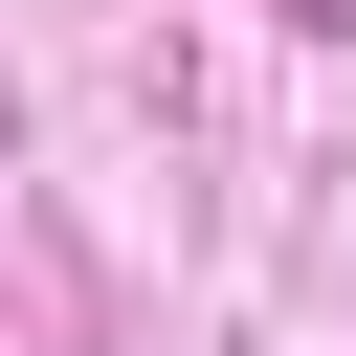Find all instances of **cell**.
I'll return each mask as SVG.
<instances>
[{
	"label": "cell",
	"mask_w": 356,
	"mask_h": 356,
	"mask_svg": "<svg viewBox=\"0 0 356 356\" xmlns=\"http://www.w3.org/2000/svg\"><path fill=\"white\" fill-rule=\"evenodd\" d=\"M289 22H312V44H334V22H356V0H289Z\"/></svg>",
	"instance_id": "1"
},
{
	"label": "cell",
	"mask_w": 356,
	"mask_h": 356,
	"mask_svg": "<svg viewBox=\"0 0 356 356\" xmlns=\"http://www.w3.org/2000/svg\"><path fill=\"white\" fill-rule=\"evenodd\" d=\"M0 156H22V89H0Z\"/></svg>",
	"instance_id": "2"
}]
</instances>
